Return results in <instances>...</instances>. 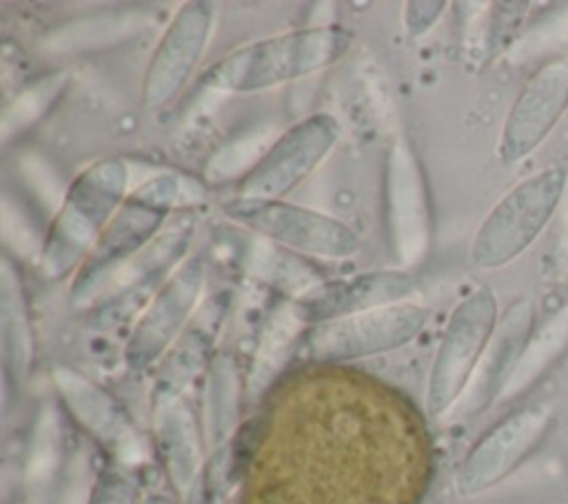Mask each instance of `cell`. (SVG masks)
<instances>
[{
	"label": "cell",
	"instance_id": "1",
	"mask_svg": "<svg viewBox=\"0 0 568 504\" xmlns=\"http://www.w3.org/2000/svg\"><path fill=\"white\" fill-rule=\"evenodd\" d=\"M348 49V33L337 27H308L255 40L224 56L204 82L220 91H260L335 62Z\"/></svg>",
	"mask_w": 568,
	"mask_h": 504
},
{
	"label": "cell",
	"instance_id": "2",
	"mask_svg": "<svg viewBox=\"0 0 568 504\" xmlns=\"http://www.w3.org/2000/svg\"><path fill=\"white\" fill-rule=\"evenodd\" d=\"M126 180V164L115 158L91 164L73 180L42 244L40 264L44 275L60 278L80 260H87L100 233L118 213Z\"/></svg>",
	"mask_w": 568,
	"mask_h": 504
},
{
	"label": "cell",
	"instance_id": "3",
	"mask_svg": "<svg viewBox=\"0 0 568 504\" xmlns=\"http://www.w3.org/2000/svg\"><path fill=\"white\" fill-rule=\"evenodd\" d=\"M566 182L568 171L552 164L508 189L486 213L473 238V264L490 271L519 258L548 226L564 198Z\"/></svg>",
	"mask_w": 568,
	"mask_h": 504
},
{
	"label": "cell",
	"instance_id": "4",
	"mask_svg": "<svg viewBox=\"0 0 568 504\" xmlns=\"http://www.w3.org/2000/svg\"><path fill=\"white\" fill-rule=\"evenodd\" d=\"M180 184L182 180L173 173L155 175L124 200L82 262L73 284L75 302H87L102 293L111 278L158 235L169 211L180 200Z\"/></svg>",
	"mask_w": 568,
	"mask_h": 504
},
{
	"label": "cell",
	"instance_id": "5",
	"mask_svg": "<svg viewBox=\"0 0 568 504\" xmlns=\"http://www.w3.org/2000/svg\"><path fill=\"white\" fill-rule=\"evenodd\" d=\"M497 320V300L486 286L470 291L457 302L442 333L428 377L426 406L430 415L453 411L493 337Z\"/></svg>",
	"mask_w": 568,
	"mask_h": 504
},
{
	"label": "cell",
	"instance_id": "6",
	"mask_svg": "<svg viewBox=\"0 0 568 504\" xmlns=\"http://www.w3.org/2000/svg\"><path fill=\"white\" fill-rule=\"evenodd\" d=\"M224 213L288 251L315 258H346L357 251V235L339 220L284 200L237 195Z\"/></svg>",
	"mask_w": 568,
	"mask_h": 504
},
{
	"label": "cell",
	"instance_id": "7",
	"mask_svg": "<svg viewBox=\"0 0 568 504\" xmlns=\"http://www.w3.org/2000/svg\"><path fill=\"white\" fill-rule=\"evenodd\" d=\"M552 422V409L544 402H530L504 415L466 453L457 491L470 497L504 482L544 442Z\"/></svg>",
	"mask_w": 568,
	"mask_h": 504
},
{
	"label": "cell",
	"instance_id": "8",
	"mask_svg": "<svg viewBox=\"0 0 568 504\" xmlns=\"http://www.w3.org/2000/svg\"><path fill=\"white\" fill-rule=\"evenodd\" d=\"M424 322L426 311L422 306L397 302L317 322L306 337V349L313 360L322 362L364 357L410 342Z\"/></svg>",
	"mask_w": 568,
	"mask_h": 504
},
{
	"label": "cell",
	"instance_id": "9",
	"mask_svg": "<svg viewBox=\"0 0 568 504\" xmlns=\"http://www.w3.org/2000/svg\"><path fill=\"white\" fill-rule=\"evenodd\" d=\"M568 109V60L541 64L519 89L501 127L497 153L504 164L528 158Z\"/></svg>",
	"mask_w": 568,
	"mask_h": 504
},
{
	"label": "cell",
	"instance_id": "10",
	"mask_svg": "<svg viewBox=\"0 0 568 504\" xmlns=\"http://www.w3.org/2000/svg\"><path fill=\"white\" fill-rule=\"evenodd\" d=\"M339 127L328 113H315L282 133L260 164L242 180L244 198L280 200L297 187L331 151Z\"/></svg>",
	"mask_w": 568,
	"mask_h": 504
},
{
	"label": "cell",
	"instance_id": "11",
	"mask_svg": "<svg viewBox=\"0 0 568 504\" xmlns=\"http://www.w3.org/2000/svg\"><path fill=\"white\" fill-rule=\"evenodd\" d=\"M384 200L397 262L404 266L422 262L430 244V211L419 162L404 142H395L388 151Z\"/></svg>",
	"mask_w": 568,
	"mask_h": 504
},
{
	"label": "cell",
	"instance_id": "12",
	"mask_svg": "<svg viewBox=\"0 0 568 504\" xmlns=\"http://www.w3.org/2000/svg\"><path fill=\"white\" fill-rule=\"evenodd\" d=\"M213 9L211 2L193 0L169 22L144 75L142 102L146 109L164 107L191 78L211 36Z\"/></svg>",
	"mask_w": 568,
	"mask_h": 504
},
{
	"label": "cell",
	"instance_id": "13",
	"mask_svg": "<svg viewBox=\"0 0 568 504\" xmlns=\"http://www.w3.org/2000/svg\"><path fill=\"white\" fill-rule=\"evenodd\" d=\"M202 282L204 264L200 258L184 260L180 269L169 275L129 337L126 362L133 369L149 366L178 340L184 322L195 309Z\"/></svg>",
	"mask_w": 568,
	"mask_h": 504
},
{
	"label": "cell",
	"instance_id": "14",
	"mask_svg": "<svg viewBox=\"0 0 568 504\" xmlns=\"http://www.w3.org/2000/svg\"><path fill=\"white\" fill-rule=\"evenodd\" d=\"M532 331H535V306L528 298H519L497 320L493 337L486 344L466 391L453 406V413L457 417L477 415L486 406L497 402Z\"/></svg>",
	"mask_w": 568,
	"mask_h": 504
},
{
	"label": "cell",
	"instance_id": "15",
	"mask_svg": "<svg viewBox=\"0 0 568 504\" xmlns=\"http://www.w3.org/2000/svg\"><path fill=\"white\" fill-rule=\"evenodd\" d=\"M53 382L71 415L98 442L113 451L122 462H135L142 457V444L133 426L109 393L67 366H58L53 371Z\"/></svg>",
	"mask_w": 568,
	"mask_h": 504
},
{
	"label": "cell",
	"instance_id": "16",
	"mask_svg": "<svg viewBox=\"0 0 568 504\" xmlns=\"http://www.w3.org/2000/svg\"><path fill=\"white\" fill-rule=\"evenodd\" d=\"M413 291V280L397 271L362 273L348 280L322 282L297 300L306 322L335 320L351 313L402 302Z\"/></svg>",
	"mask_w": 568,
	"mask_h": 504
},
{
	"label": "cell",
	"instance_id": "17",
	"mask_svg": "<svg viewBox=\"0 0 568 504\" xmlns=\"http://www.w3.org/2000/svg\"><path fill=\"white\" fill-rule=\"evenodd\" d=\"M189 235L191 224L182 222L158 233L135 258H131L106 284V289H113V293L102 304L100 317H104V322L126 317L129 309L140 304V293H146L178 262V258H182Z\"/></svg>",
	"mask_w": 568,
	"mask_h": 504
},
{
	"label": "cell",
	"instance_id": "18",
	"mask_svg": "<svg viewBox=\"0 0 568 504\" xmlns=\"http://www.w3.org/2000/svg\"><path fill=\"white\" fill-rule=\"evenodd\" d=\"M155 442L164 471L180 495H189L202 468V444L195 417L180 395L155 400Z\"/></svg>",
	"mask_w": 568,
	"mask_h": 504
},
{
	"label": "cell",
	"instance_id": "19",
	"mask_svg": "<svg viewBox=\"0 0 568 504\" xmlns=\"http://www.w3.org/2000/svg\"><path fill=\"white\" fill-rule=\"evenodd\" d=\"M306 324V317L297 304H280L271 311L257 340L253 366L248 373L251 395H260L288 362L293 346Z\"/></svg>",
	"mask_w": 568,
	"mask_h": 504
},
{
	"label": "cell",
	"instance_id": "20",
	"mask_svg": "<svg viewBox=\"0 0 568 504\" xmlns=\"http://www.w3.org/2000/svg\"><path fill=\"white\" fill-rule=\"evenodd\" d=\"M244 266L253 278L297 300L322 284V275L300 253L260 235L248 242L244 251Z\"/></svg>",
	"mask_w": 568,
	"mask_h": 504
},
{
	"label": "cell",
	"instance_id": "21",
	"mask_svg": "<svg viewBox=\"0 0 568 504\" xmlns=\"http://www.w3.org/2000/svg\"><path fill=\"white\" fill-rule=\"evenodd\" d=\"M568 349V306L555 311L539 329H535L515 364L497 402H510L526 393Z\"/></svg>",
	"mask_w": 568,
	"mask_h": 504
},
{
	"label": "cell",
	"instance_id": "22",
	"mask_svg": "<svg viewBox=\"0 0 568 504\" xmlns=\"http://www.w3.org/2000/svg\"><path fill=\"white\" fill-rule=\"evenodd\" d=\"M0 335L7 371L22 380L31 362V333L20 282L9 262H2L0 273Z\"/></svg>",
	"mask_w": 568,
	"mask_h": 504
},
{
	"label": "cell",
	"instance_id": "23",
	"mask_svg": "<svg viewBox=\"0 0 568 504\" xmlns=\"http://www.w3.org/2000/svg\"><path fill=\"white\" fill-rule=\"evenodd\" d=\"M60 466V422L49 404H42L33 424L31 448L24 468L27 504H47Z\"/></svg>",
	"mask_w": 568,
	"mask_h": 504
},
{
	"label": "cell",
	"instance_id": "24",
	"mask_svg": "<svg viewBox=\"0 0 568 504\" xmlns=\"http://www.w3.org/2000/svg\"><path fill=\"white\" fill-rule=\"evenodd\" d=\"M240 411V380L233 357H213L204 393V433L211 446H220L235 429Z\"/></svg>",
	"mask_w": 568,
	"mask_h": 504
},
{
	"label": "cell",
	"instance_id": "25",
	"mask_svg": "<svg viewBox=\"0 0 568 504\" xmlns=\"http://www.w3.org/2000/svg\"><path fill=\"white\" fill-rule=\"evenodd\" d=\"M280 135L271 127H257L224 142L206 162L204 175L211 182H226L242 173H251L268 153Z\"/></svg>",
	"mask_w": 568,
	"mask_h": 504
},
{
	"label": "cell",
	"instance_id": "26",
	"mask_svg": "<svg viewBox=\"0 0 568 504\" xmlns=\"http://www.w3.org/2000/svg\"><path fill=\"white\" fill-rule=\"evenodd\" d=\"M144 24L140 13H109V16H93L89 20H78L60 31H55L49 40L53 51H80L93 49L100 44L115 42L135 33Z\"/></svg>",
	"mask_w": 568,
	"mask_h": 504
},
{
	"label": "cell",
	"instance_id": "27",
	"mask_svg": "<svg viewBox=\"0 0 568 504\" xmlns=\"http://www.w3.org/2000/svg\"><path fill=\"white\" fill-rule=\"evenodd\" d=\"M67 87V73H51L40 78L38 82L22 89L2 113V140H9L13 133H20L22 129L31 127L36 120H40L53 102L60 98V93Z\"/></svg>",
	"mask_w": 568,
	"mask_h": 504
},
{
	"label": "cell",
	"instance_id": "28",
	"mask_svg": "<svg viewBox=\"0 0 568 504\" xmlns=\"http://www.w3.org/2000/svg\"><path fill=\"white\" fill-rule=\"evenodd\" d=\"M89 504H135V488L122 473L104 471L93 482Z\"/></svg>",
	"mask_w": 568,
	"mask_h": 504
},
{
	"label": "cell",
	"instance_id": "29",
	"mask_svg": "<svg viewBox=\"0 0 568 504\" xmlns=\"http://www.w3.org/2000/svg\"><path fill=\"white\" fill-rule=\"evenodd\" d=\"M93 484L89 482V466L82 453L71 462L64 488L58 497V504H89L91 502Z\"/></svg>",
	"mask_w": 568,
	"mask_h": 504
},
{
	"label": "cell",
	"instance_id": "30",
	"mask_svg": "<svg viewBox=\"0 0 568 504\" xmlns=\"http://www.w3.org/2000/svg\"><path fill=\"white\" fill-rule=\"evenodd\" d=\"M444 7H446L444 2H408L406 13H404L408 31L415 36L428 31L433 27V22L439 18Z\"/></svg>",
	"mask_w": 568,
	"mask_h": 504
},
{
	"label": "cell",
	"instance_id": "31",
	"mask_svg": "<svg viewBox=\"0 0 568 504\" xmlns=\"http://www.w3.org/2000/svg\"><path fill=\"white\" fill-rule=\"evenodd\" d=\"M149 504H166V502H160V500H155V502H149Z\"/></svg>",
	"mask_w": 568,
	"mask_h": 504
}]
</instances>
